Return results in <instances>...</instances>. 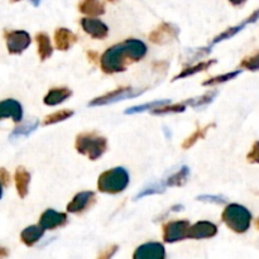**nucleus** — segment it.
I'll list each match as a JSON object with an SVG mask.
<instances>
[{
  "instance_id": "nucleus-1",
  "label": "nucleus",
  "mask_w": 259,
  "mask_h": 259,
  "mask_svg": "<svg viewBox=\"0 0 259 259\" xmlns=\"http://www.w3.org/2000/svg\"><path fill=\"white\" fill-rule=\"evenodd\" d=\"M147 51L146 43L134 38L111 46L100 56L101 71L106 75L124 72L129 65L143 60Z\"/></svg>"
},
{
  "instance_id": "nucleus-2",
  "label": "nucleus",
  "mask_w": 259,
  "mask_h": 259,
  "mask_svg": "<svg viewBox=\"0 0 259 259\" xmlns=\"http://www.w3.org/2000/svg\"><path fill=\"white\" fill-rule=\"evenodd\" d=\"M75 148L90 161H96L108 151V141L105 137L99 136L95 132H85L76 137Z\"/></svg>"
},
{
  "instance_id": "nucleus-3",
  "label": "nucleus",
  "mask_w": 259,
  "mask_h": 259,
  "mask_svg": "<svg viewBox=\"0 0 259 259\" xmlns=\"http://www.w3.org/2000/svg\"><path fill=\"white\" fill-rule=\"evenodd\" d=\"M129 174L123 167H114L106 169L99 176L98 190L103 194L118 195L123 192L129 185Z\"/></svg>"
},
{
  "instance_id": "nucleus-4",
  "label": "nucleus",
  "mask_w": 259,
  "mask_h": 259,
  "mask_svg": "<svg viewBox=\"0 0 259 259\" xmlns=\"http://www.w3.org/2000/svg\"><path fill=\"white\" fill-rule=\"evenodd\" d=\"M222 220L232 232L237 234H244L250 228L252 214L243 205L229 204L223 211Z\"/></svg>"
},
{
  "instance_id": "nucleus-5",
  "label": "nucleus",
  "mask_w": 259,
  "mask_h": 259,
  "mask_svg": "<svg viewBox=\"0 0 259 259\" xmlns=\"http://www.w3.org/2000/svg\"><path fill=\"white\" fill-rule=\"evenodd\" d=\"M147 89H134V88H118L113 91L104 94V95L99 96V98L93 99L89 103V106H103V105H110V104L118 103V101L126 100V99H133L137 96L142 95Z\"/></svg>"
},
{
  "instance_id": "nucleus-6",
  "label": "nucleus",
  "mask_w": 259,
  "mask_h": 259,
  "mask_svg": "<svg viewBox=\"0 0 259 259\" xmlns=\"http://www.w3.org/2000/svg\"><path fill=\"white\" fill-rule=\"evenodd\" d=\"M4 38L10 55H20L32 43L29 33L25 30H4Z\"/></svg>"
},
{
  "instance_id": "nucleus-7",
  "label": "nucleus",
  "mask_w": 259,
  "mask_h": 259,
  "mask_svg": "<svg viewBox=\"0 0 259 259\" xmlns=\"http://www.w3.org/2000/svg\"><path fill=\"white\" fill-rule=\"evenodd\" d=\"M190 225L191 224L186 219L172 220V222L166 223L162 227L164 243L171 244V243H177L184 239H187V232H189Z\"/></svg>"
},
{
  "instance_id": "nucleus-8",
  "label": "nucleus",
  "mask_w": 259,
  "mask_h": 259,
  "mask_svg": "<svg viewBox=\"0 0 259 259\" xmlns=\"http://www.w3.org/2000/svg\"><path fill=\"white\" fill-rule=\"evenodd\" d=\"M180 29L171 23H162L149 33L148 38L154 45H167L179 37Z\"/></svg>"
},
{
  "instance_id": "nucleus-9",
  "label": "nucleus",
  "mask_w": 259,
  "mask_h": 259,
  "mask_svg": "<svg viewBox=\"0 0 259 259\" xmlns=\"http://www.w3.org/2000/svg\"><path fill=\"white\" fill-rule=\"evenodd\" d=\"M96 201V195L94 191H81L78 194H76L73 196V199L71 200L67 204V210L71 214H81V212L86 211L88 209H90Z\"/></svg>"
},
{
  "instance_id": "nucleus-10",
  "label": "nucleus",
  "mask_w": 259,
  "mask_h": 259,
  "mask_svg": "<svg viewBox=\"0 0 259 259\" xmlns=\"http://www.w3.org/2000/svg\"><path fill=\"white\" fill-rule=\"evenodd\" d=\"M81 28L86 34L90 35L94 39H105L109 34L108 25L100 19L94 17H86L82 18L80 22Z\"/></svg>"
},
{
  "instance_id": "nucleus-11",
  "label": "nucleus",
  "mask_w": 259,
  "mask_h": 259,
  "mask_svg": "<svg viewBox=\"0 0 259 259\" xmlns=\"http://www.w3.org/2000/svg\"><path fill=\"white\" fill-rule=\"evenodd\" d=\"M133 259H166V248L159 242H148L139 245Z\"/></svg>"
},
{
  "instance_id": "nucleus-12",
  "label": "nucleus",
  "mask_w": 259,
  "mask_h": 259,
  "mask_svg": "<svg viewBox=\"0 0 259 259\" xmlns=\"http://www.w3.org/2000/svg\"><path fill=\"white\" fill-rule=\"evenodd\" d=\"M218 234V227L211 222L207 220H201V222L195 223L194 225H190L189 232H187V238L189 239H210Z\"/></svg>"
},
{
  "instance_id": "nucleus-13",
  "label": "nucleus",
  "mask_w": 259,
  "mask_h": 259,
  "mask_svg": "<svg viewBox=\"0 0 259 259\" xmlns=\"http://www.w3.org/2000/svg\"><path fill=\"white\" fill-rule=\"evenodd\" d=\"M68 222V218L65 212L56 211L53 209H47L39 218V227L45 230H55L57 228L65 227Z\"/></svg>"
},
{
  "instance_id": "nucleus-14",
  "label": "nucleus",
  "mask_w": 259,
  "mask_h": 259,
  "mask_svg": "<svg viewBox=\"0 0 259 259\" xmlns=\"http://www.w3.org/2000/svg\"><path fill=\"white\" fill-rule=\"evenodd\" d=\"M12 119L14 123H20L23 119V108L19 101L14 99H5L0 101V121Z\"/></svg>"
},
{
  "instance_id": "nucleus-15",
  "label": "nucleus",
  "mask_w": 259,
  "mask_h": 259,
  "mask_svg": "<svg viewBox=\"0 0 259 259\" xmlns=\"http://www.w3.org/2000/svg\"><path fill=\"white\" fill-rule=\"evenodd\" d=\"M258 19H259V9L255 10V12H253L252 14H250L249 17L247 18V19L243 20V22L240 23V24L234 25V27L228 28L227 30H224V32H223V33L218 34L217 37H215L214 39H212L211 45H217V43L223 42V40L230 39V38H233V37H234V35H237L239 32H242V30L244 29V28L247 27L248 24H253V23L257 22Z\"/></svg>"
},
{
  "instance_id": "nucleus-16",
  "label": "nucleus",
  "mask_w": 259,
  "mask_h": 259,
  "mask_svg": "<svg viewBox=\"0 0 259 259\" xmlns=\"http://www.w3.org/2000/svg\"><path fill=\"white\" fill-rule=\"evenodd\" d=\"M77 39V35L67 28H58L55 32V45L58 51H68Z\"/></svg>"
},
{
  "instance_id": "nucleus-17",
  "label": "nucleus",
  "mask_w": 259,
  "mask_h": 259,
  "mask_svg": "<svg viewBox=\"0 0 259 259\" xmlns=\"http://www.w3.org/2000/svg\"><path fill=\"white\" fill-rule=\"evenodd\" d=\"M72 95V91L68 88H53L46 94L43 98V103L47 106H56L62 104Z\"/></svg>"
},
{
  "instance_id": "nucleus-18",
  "label": "nucleus",
  "mask_w": 259,
  "mask_h": 259,
  "mask_svg": "<svg viewBox=\"0 0 259 259\" xmlns=\"http://www.w3.org/2000/svg\"><path fill=\"white\" fill-rule=\"evenodd\" d=\"M14 181L18 195H19L20 199H24L28 195V191H29L30 174L24 168V167H18V168L15 169Z\"/></svg>"
},
{
  "instance_id": "nucleus-19",
  "label": "nucleus",
  "mask_w": 259,
  "mask_h": 259,
  "mask_svg": "<svg viewBox=\"0 0 259 259\" xmlns=\"http://www.w3.org/2000/svg\"><path fill=\"white\" fill-rule=\"evenodd\" d=\"M45 235V229L39 225H30L20 233V242L27 247H33L35 243L39 242Z\"/></svg>"
},
{
  "instance_id": "nucleus-20",
  "label": "nucleus",
  "mask_w": 259,
  "mask_h": 259,
  "mask_svg": "<svg viewBox=\"0 0 259 259\" xmlns=\"http://www.w3.org/2000/svg\"><path fill=\"white\" fill-rule=\"evenodd\" d=\"M78 10L88 17H100L105 13V7L100 0H81Z\"/></svg>"
},
{
  "instance_id": "nucleus-21",
  "label": "nucleus",
  "mask_w": 259,
  "mask_h": 259,
  "mask_svg": "<svg viewBox=\"0 0 259 259\" xmlns=\"http://www.w3.org/2000/svg\"><path fill=\"white\" fill-rule=\"evenodd\" d=\"M215 63H217V60H207V61H201V62L196 63V65L187 66V67H185L181 72L177 73V75L175 76L174 81L190 77V76H194L196 75V73L202 72V71H206L207 68H210L212 65H215Z\"/></svg>"
},
{
  "instance_id": "nucleus-22",
  "label": "nucleus",
  "mask_w": 259,
  "mask_h": 259,
  "mask_svg": "<svg viewBox=\"0 0 259 259\" xmlns=\"http://www.w3.org/2000/svg\"><path fill=\"white\" fill-rule=\"evenodd\" d=\"M35 40H37V47H38V56H39L40 61H46L52 56L53 47L51 45V39L48 37L47 33L40 32L37 33L35 35Z\"/></svg>"
},
{
  "instance_id": "nucleus-23",
  "label": "nucleus",
  "mask_w": 259,
  "mask_h": 259,
  "mask_svg": "<svg viewBox=\"0 0 259 259\" xmlns=\"http://www.w3.org/2000/svg\"><path fill=\"white\" fill-rule=\"evenodd\" d=\"M190 177V168L187 166H182L179 171L172 174L171 176L164 180L166 187H181L189 181Z\"/></svg>"
},
{
  "instance_id": "nucleus-24",
  "label": "nucleus",
  "mask_w": 259,
  "mask_h": 259,
  "mask_svg": "<svg viewBox=\"0 0 259 259\" xmlns=\"http://www.w3.org/2000/svg\"><path fill=\"white\" fill-rule=\"evenodd\" d=\"M212 126H215L214 123L207 124V125H205V126H199V128H197L196 131L191 134V136H189L186 139H185L184 143H182V148L190 149L191 147H194L195 144H196V142H199L200 139H204L205 137H206L207 131H209V129H211Z\"/></svg>"
},
{
  "instance_id": "nucleus-25",
  "label": "nucleus",
  "mask_w": 259,
  "mask_h": 259,
  "mask_svg": "<svg viewBox=\"0 0 259 259\" xmlns=\"http://www.w3.org/2000/svg\"><path fill=\"white\" fill-rule=\"evenodd\" d=\"M217 95H218L217 90L207 91V93H205L204 95L197 96V98L189 99V100L185 101V104H186V105H190L191 108H195V109L202 108V106H206V105H209L210 103H212V101H214V99L217 98Z\"/></svg>"
},
{
  "instance_id": "nucleus-26",
  "label": "nucleus",
  "mask_w": 259,
  "mask_h": 259,
  "mask_svg": "<svg viewBox=\"0 0 259 259\" xmlns=\"http://www.w3.org/2000/svg\"><path fill=\"white\" fill-rule=\"evenodd\" d=\"M186 104L184 103H177V104H164V105L157 106L151 113L153 115H166V114H177V113H184L186 110Z\"/></svg>"
},
{
  "instance_id": "nucleus-27",
  "label": "nucleus",
  "mask_w": 259,
  "mask_h": 259,
  "mask_svg": "<svg viewBox=\"0 0 259 259\" xmlns=\"http://www.w3.org/2000/svg\"><path fill=\"white\" fill-rule=\"evenodd\" d=\"M240 73H242V70H237V71H232V72L223 73V75L214 76V77H210L207 78V80H205L204 82H202V86L220 85V83H224V82H228V81L234 80V78H237Z\"/></svg>"
},
{
  "instance_id": "nucleus-28",
  "label": "nucleus",
  "mask_w": 259,
  "mask_h": 259,
  "mask_svg": "<svg viewBox=\"0 0 259 259\" xmlns=\"http://www.w3.org/2000/svg\"><path fill=\"white\" fill-rule=\"evenodd\" d=\"M73 110H70V109H63V110L55 111V113L50 114L45 118L43 120V125H52V124L61 123V121H65L67 119H70L71 116L73 115Z\"/></svg>"
},
{
  "instance_id": "nucleus-29",
  "label": "nucleus",
  "mask_w": 259,
  "mask_h": 259,
  "mask_svg": "<svg viewBox=\"0 0 259 259\" xmlns=\"http://www.w3.org/2000/svg\"><path fill=\"white\" fill-rule=\"evenodd\" d=\"M38 126H39V123L37 120H33L29 121V123H25L22 124V125L17 126L14 131L12 132L10 134V139H15V138H19V137H28L33 133L34 131H37Z\"/></svg>"
},
{
  "instance_id": "nucleus-30",
  "label": "nucleus",
  "mask_w": 259,
  "mask_h": 259,
  "mask_svg": "<svg viewBox=\"0 0 259 259\" xmlns=\"http://www.w3.org/2000/svg\"><path fill=\"white\" fill-rule=\"evenodd\" d=\"M168 103H169V100H154V101H149V103L142 104V105L132 106V108L126 109L125 114H126V115H132V114L143 113V111H147V110H153V109L157 108V106L164 105V104H168Z\"/></svg>"
},
{
  "instance_id": "nucleus-31",
  "label": "nucleus",
  "mask_w": 259,
  "mask_h": 259,
  "mask_svg": "<svg viewBox=\"0 0 259 259\" xmlns=\"http://www.w3.org/2000/svg\"><path fill=\"white\" fill-rule=\"evenodd\" d=\"M166 191V185L164 182H157V184H152L149 186L144 187L141 192L137 194V196L134 197V200L143 199V197L149 196V195H157V194H163Z\"/></svg>"
},
{
  "instance_id": "nucleus-32",
  "label": "nucleus",
  "mask_w": 259,
  "mask_h": 259,
  "mask_svg": "<svg viewBox=\"0 0 259 259\" xmlns=\"http://www.w3.org/2000/svg\"><path fill=\"white\" fill-rule=\"evenodd\" d=\"M239 67L243 68V70L253 71V72L259 71V51L254 52L253 55L247 56V57L243 58L242 62H240V65H239Z\"/></svg>"
},
{
  "instance_id": "nucleus-33",
  "label": "nucleus",
  "mask_w": 259,
  "mask_h": 259,
  "mask_svg": "<svg viewBox=\"0 0 259 259\" xmlns=\"http://www.w3.org/2000/svg\"><path fill=\"white\" fill-rule=\"evenodd\" d=\"M196 200L202 202H214V204H225L227 202V199L219 196V195H200L196 197Z\"/></svg>"
},
{
  "instance_id": "nucleus-34",
  "label": "nucleus",
  "mask_w": 259,
  "mask_h": 259,
  "mask_svg": "<svg viewBox=\"0 0 259 259\" xmlns=\"http://www.w3.org/2000/svg\"><path fill=\"white\" fill-rule=\"evenodd\" d=\"M247 161L249 163L253 164H259V141H255L253 143L252 149L249 151V153L247 154Z\"/></svg>"
},
{
  "instance_id": "nucleus-35",
  "label": "nucleus",
  "mask_w": 259,
  "mask_h": 259,
  "mask_svg": "<svg viewBox=\"0 0 259 259\" xmlns=\"http://www.w3.org/2000/svg\"><path fill=\"white\" fill-rule=\"evenodd\" d=\"M119 250V247L116 244L109 245L108 248L103 250V252L99 253V255L96 257V259H111L115 255V253Z\"/></svg>"
},
{
  "instance_id": "nucleus-36",
  "label": "nucleus",
  "mask_w": 259,
  "mask_h": 259,
  "mask_svg": "<svg viewBox=\"0 0 259 259\" xmlns=\"http://www.w3.org/2000/svg\"><path fill=\"white\" fill-rule=\"evenodd\" d=\"M0 182H2L3 186H9L10 175L9 172H8V169L0 168Z\"/></svg>"
},
{
  "instance_id": "nucleus-37",
  "label": "nucleus",
  "mask_w": 259,
  "mask_h": 259,
  "mask_svg": "<svg viewBox=\"0 0 259 259\" xmlns=\"http://www.w3.org/2000/svg\"><path fill=\"white\" fill-rule=\"evenodd\" d=\"M8 255H9V250L0 245V259L8 258Z\"/></svg>"
},
{
  "instance_id": "nucleus-38",
  "label": "nucleus",
  "mask_w": 259,
  "mask_h": 259,
  "mask_svg": "<svg viewBox=\"0 0 259 259\" xmlns=\"http://www.w3.org/2000/svg\"><path fill=\"white\" fill-rule=\"evenodd\" d=\"M245 2H247V0H229L230 4L234 5V7H242Z\"/></svg>"
},
{
  "instance_id": "nucleus-39",
  "label": "nucleus",
  "mask_w": 259,
  "mask_h": 259,
  "mask_svg": "<svg viewBox=\"0 0 259 259\" xmlns=\"http://www.w3.org/2000/svg\"><path fill=\"white\" fill-rule=\"evenodd\" d=\"M88 57L90 58L91 61H96L99 58V55L96 52H93V51H89V52H88Z\"/></svg>"
},
{
  "instance_id": "nucleus-40",
  "label": "nucleus",
  "mask_w": 259,
  "mask_h": 259,
  "mask_svg": "<svg viewBox=\"0 0 259 259\" xmlns=\"http://www.w3.org/2000/svg\"><path fill=\"white\" fill-rule=\"evenodd\" d=\"M182 209H184V206H182V205H175V206L171 207L172 211H181Z\"/></svg>"
},
{
  "instance_id": "nucleus-41",
  "label": "nucleus",
  "mask_w": 259,
  "mask_h": 259,
  "mask_svg": "<svg viewBox=\"0 0 259 259\" xmlns=\"http://www.w3.org/2000/svg\"><path fill=\"white\" fill-rule=\"evenodd\" d=\"M40 2H42V0H30V3H32L34 7H38V5L40 4Z\"/></svg>"
},
{
  "instance_id": "nucleus-42",
  "label": "nucleus",
  "mask_w": 259,
  "mask_h": 259,
  "mask_svg": "<svg viewBox=\"0 0 259 259\" xmlns=\"http://www.w3.org/2000/svg\"><path fill=\"white\" fill-rule=\"evenodd\" d=\"M3 197V185H2V182H0V199H2Z\"/></svg>"
},
{
  "instance_id": "nucleus-43",
  "label": "nucleus",
  "mask_w": 259,
  "mask_h": 259,
  "mask_svg": "<svg viewBox=\"0 0 259 259\" xmlns=\"http://www.w3.org/2000/svg\"><path fill=\"white\" fill-rule=\"evenodd\" d=\"M255 228L259 230V218L258 219H255Z\"/></svg>"
},
{
  "instance_id": "nucleus-44",
  "label": "nucleus",
  "mask_w": 259,
  "mask_h": 259,
  "mask_svg": "<svg viewBox=\"0 0 259 259\" xmlns=\"http://www.w3.org/2000/svg\"><path fill=\"white\" fill-rule=\"evenodd\" d=\"M108 2H110V3H114V2H116V0H108Z\"/></svg>"
}]
</instances>
